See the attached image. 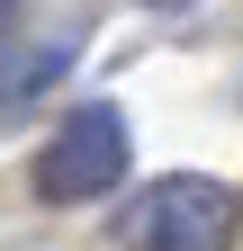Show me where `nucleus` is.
Returning <instances> with one entry per match:
<instances>
[{"instance_id":"obj_1","label":"nucleus","mask_w":243,"mask_h":251,"mask_svg":"<svg viewBox=\"0 0 243 251\" xmlns=\"http://www.w3.org/2000/svg\"><path fill=\"white\" fill-rule=\"evenodd\" d=\"M225 242H234V198L198 171L153 179L126 215V251H225Z\"/></svg>"},{"instance_id":"obj_2","label":"nucleus","mask_w":243,"mask_h":251,"mask_svg":"<svg viewBox=\"0 0 243 251\" xmlns=\"http://www.w3.org/2000/svg\"><path fill=\"white\" fill-rule=\"evenodd\" d=\"M117 179H126V117L117 108H72L54 126V144L36 152V198H54V206L108 198Z\"/></svg>"},{"instance_id":"obj_3","label":"nucleus","mask_w":243,"mask_h":251,"mask_svg":"<svg viewBox=\"0 0 243 251\" xmlns=\"http://www.w3.org/2000/svg\"><path fill=\"white\" fill-rule=\"evenodd\" d=\"M162 9H171V0H162Z\"/></svg>"}]
</instances>
